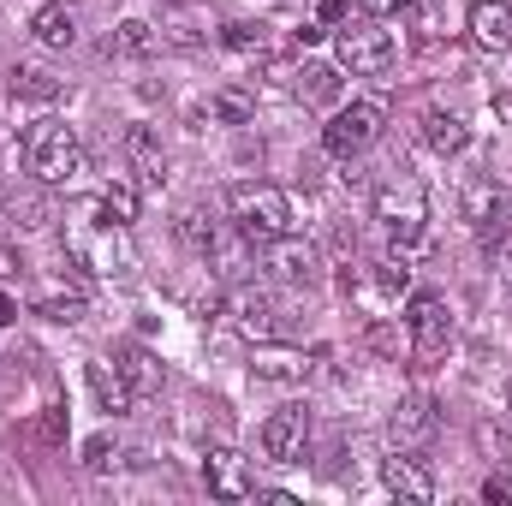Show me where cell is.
Instances as JSON below:
<instances>
[{
  "label": "cell",
  "mask_w": 512,
  "mask_h": 506,
  "mask_svg": "<svg viewBox=\"0 0 512 506\" xmlns=\"http://www.w3.org/2000/svg\"><path fill=\"white\" fill-rule=\"evenodd\" d=\"M465 215H471V227H477L483 239H489V233L501 239V233H507V221H512L507 197H501V191H489V185H477V191H465Z\"/></svg>",
  "instance_id": "obj_15"
},
{
  "label": "cell",
  "mask_w": 512,
  "mask_h": 506,
  "mask_svg": "<svg viewBox=\"0 0 512 506\" xmlns=\"http://www.w3.org/2000/svg\"><path fill=\"white\" fill-rule=\"evenodd\" d=\"M387 126V102L376 96H358L352 108H340L328 126H322V143H328V155H340V161H352V155H364Z\"/></svg>",
  "instance_id": "obj_3"
},
{
  "label": "cell",
  "mask_w": 512,
  "mask_h": 506,
  "mask_svg": "<svg viewBox=\"0 0 512 506\" xmlns=\"http://www.w3.org/2000/svg\"><path fill=\"white\" fill-rule=\"evenodd\" d=\"M364 6V18H393V12H405L411 0H358Z\"/></svg>",
  "instance_id": "obj_29"
},
{
  "label": "cell",
  "mask_w": 512,
  "mask_h": 506,
  "mask_svg": "<svg viewBox=\"0 0 512 506\" xmlns=\"http://www.w3.org/2000/svg\"><path fill=\"white\" fill-rule=\"evenodd\" d=\"M322 18H328V24H340V18H346V0H322Z\"/></svg>",
  "instance_id": "obj_31"
},
{
  "label": "cell",
  "mask_w": 512,
  "mask_h": 506,
  "mask_svg": "<svg viewBox=\"0 0 512 506\" xmlns=\"http://www.w3.org/2000/svg\"><path fill=\"white\" fill-rule=\"evenodd\" d=\"M227 215L245 239H262V245L292 233V197L280 185H262V179H245V185L227 191Z\"/></svg>",
  "instance_id": "obj_2"
},
{
  "label": "cell",
  "mask_w": 512,
  "mask_h": 506,
  "mask_svg": "<svg viewBox=\"0 0 512 506\" xmlns=\"http://www.w3.org/2000/svg\"><path fill=\"white\" fill-rule=\"evenodd\" d=\"M0 322H12V304H6V298H0Z\"/></svg>",
  "instance_id": "obj_32"
},
{
  "label": "cell",
  "mask_w": 512,
  "mask_h": 506,
  "mask_svg": "<svg viewBox=\"0 0 512 506\" xmlns=\"http://www.w3.org/2000/svg\"><path fill=\"white\" fill-rule=\"evenodd\" d=\"M233 328L245 340H280L286 334V322H280V310H274L268 292H233Z\"/></svg>",
  "instance_id": "obj_13"
},
{
  "label": "cell",
  "mask_w": 512,
  "mask_h": 506,
  "mask_svg": "<svg viewBox=\"0 0 512 506\" xmlns=\"http://www.w3.org/2000/svg\"><path fill=\"white\" fill-rule=\"evenodd\" d=\"M30 36H36L42 48H72V42H78V6H72V0H48V6H36Z\"/></svg>",
  "instance_id": "obj_14"
},
{
  "label": "cell",
  "mask_w": 512,
  "mask_h": 506,
  "mask_svg": "<svg viewBox=\"0 0 512 506\" xmlns=\"http://www.w3.org/2000/svg\"><path fill=\"white\" fill-rule=\"evenodd\" d=\"M262 262H268L274 280H286V286H310V280H316V245H304V239H292V233L268 239V256H262Z\"/></svg>",
  "instance_id": "obj_12"
},
{
  "label": "cell",
  "mask_w": 512,
  "mask_h": 506,
  "mask_svg": "<svg viewBox=\"0 0 512 506\" xmlns=\"http://www.w3.org/2000/svg\"><path fill=\"white\" fill-rule=\"evenodd\" d=\"M42 316H48V322H84V298H48Z\"/></svg>",
  "instance_id": "obj_27"
},
{
  "label": "cell",
  "mask_w": 512,
  "mask_h": 506,
  "mask_svg": "<svg viewBox=\"0 0 512 506\" xmlns=\"http://www.w3.org/2000/svg\"><path fill=\"white\" fill-rule=\"evenodd\" d=\"M215 114H221L227 126H245V120L256 114V102L245 96V90H221V96H215Z\"/></svg>",
  "instance_id": "obj_25"
},
{
  "label": "cell",
  "mask_w": 512,
  "mask_h": 506,
  "mask_svg": "<svg viewBox=\"0 0 512 506\" xmlns=\"http://www.w3.org/2000/svg\"><path fill=\"white\" fill-rule=\"evenodd\" d=\"M126 155L137 161V179H143V185H161V179H167V161H161L155 137H149L143 126H131V131H126Z\"/></svg>",
  "instance_id": "obj_19"
},
{
  "label": "cell",
  "mask_w": 512,
  "mask_h": 506,
  "mask_svg": "<svg viewBox=\"0 0 512 506\" xmlns=\"http://www.w3.org/2000/svg\"><path fill=\"white\" fill-rule=\"evenodd\" d=\"M423 143L435 149V155H465V143H471V126L459 120V114H423Z\"/></svg>",
  "instance_id": "obj_16"
},
{
  "label": "cell",
  "mask_w": 512,
  "mask_h": 506,
  "mask_svg": "<svg viewBox=\"0 0 512 506\" xmlns=\"http://www.w3.org/2000/svg\"><path fill=\"white\" fill-rule=\"evenodd\" d=\"M149 48H155V30L143 18H126L120 36H114V54H149Z\"/></svg>",
  "instance_id": "obj_23"
},
{
  "label": "cell",
  "mask_w": 512,
  "mask_h": 506,
  "mask_svg": "<svg viewBox=\"0 0 512 506\" xmlns=\"http://www.w3.org/2000/svg\"><path fill=\"white\" fill-rule=\"evenodd\" d=\"M483 501H512V483L507 477H489V483H483Z\"/></svg>",
  "instance_id": "obj_30"
},
{
  "label": "cell",
  "mask_w": 512,
  "mask_h": 506,
  "mask_svg": "<svg viewBox=\"0 0 512 506\" xmlns=\"http://www.w3.org/2000/svg\"><path fill=\"white\" fill-rule=\"evenodd\" d=\"M96 215L114 221V227H131V221H137V185H108V191L96 197Z\"/></svg>",
  "instance_id": "obj_22"
},
{
  "label": "cell",
  "mask_w": 512,
  "mask_h": 506,
  "mask_svg": "<svg viewBox=\"0 0 512 506\" xmlns=\"http://www.w3.org/2000/svg\"><path fill=\"white\" fill-rule=\"evenodd\" d=\"M114 370L131 381V393H149V387H161V364H155L143 346H120V352H114Z\"/></svg>",
  "instance_id": "obj_18"
},
{
  "label": "cell",
  "mask_w": 512,
  "mask_h": 506,
  "mask_svg": "<svg viewBox=\"0 0 512 506\" xmlns=\"http://www.w3.org/2000/svg\"><path fill=\"white\" fill-rule=\"evenodd\" d=\"M435 399L429 393H405L399 405H393V417H387V435H393V447H423L429 435H435Z\"/></svg>",
  "instance_id": "obj_10"
},
{
  "label": "cell",
  "mask_w": 512,
  "mask_h": 506,
  "mask_svg": "<svg viewBox=\"0 0 512 506\" xmlns=\"http://www.w3.org/2000/svg\"><path fill=\"white\" fill-rule=\"evenodd\" d=\"M203 483H209L215 501H251L256 495L251 459L233 453V447H209V453H203Z\"/></svg>",
  "instance_id": "obj_7"
},
{
  "label": "cell",
  "mask_w": 512,
  "mask_h": 506,
  "mask_svg": "<svg viewBox=\"0 0 512 506\" xmlns=\"http://www.w3.org/2000/svg\"><path fill=\"white\" fill-rule=\"evenodd\" d=\"M304 435H310V411H304V405H280V411L262 423V459L292 465V459L304 453Z\"/></svg>",
  "instance_id": "obj_8"
},
{
  "label": "cell",
  "mask_w": 512,
  "mask_h": 506,
  "mask_svg": "<svg viewBox=\"0 0 512 506\" xmlns=\"http://www.w3.org/2000/svg\"><path fill=\"white\" fill-rule=\"evenodd\" d=\"M227 48H262V24L233 18V24H227Z\"/></svg>",
  "instance_id": "obj_28"
},
{
  "label": "cell",
  "mask_w": 512,
  "mask_h": 506,
  "mask_svg": "<svg viewBox=\"0 0 512 506\" xmlns=\"http://www.w3.org/2000/svg\"><path fill=\"white\" fill-rule=\"evenodd\" d=\"M84 376H90V393L102 399V411H114V417L131 411V399H137V393H131V381L120 376V370H108V364H84Z\"/></svg>",
  "instance_id": "obj_17"
},
{
  "label": "cell",
  "mask_w": 512,
  "mask_h": 506,
  "mask_svg": "<svg viewBox=\"0 0 512 506\" xmlns=\"http://www.w3.org/2000/svg\"><path fill=\"white\" fill-rule=\"evenodd\" d=\"M507 411H512V393H507Z\"/></svg>",
  "instance_id": "obj_33"
},
{
  "label": "cell",
  "mask_w": 512,
  "mask_h": 506,
  "mask_svg": "<svg viewBox=\"0 0 512 506\" xmlns=\"http://www.w3.org/2000/svg\"><path fill=\"white\" fill-rule=\"evenodd\" d=\"M24 167H30L36 185H72L84 173V137H78V126H66V120L30 126V137H24Z\"/></svg>",
  "instance_id": "obj_1"
},
{
  "label": "cell",
  "mask_w": 512,
  "mask_h": 506,
  "mask_svg": "<svg viewBox=\"0 0 512 506\" xmlns=\"http://www.w3.org/2000/svg\"><path fill=\"white\" fill-rule=\"evenodd\" d=\"M382 483L399 495V501H417V506L435 501V477H429L423 459H411V447H399L393 459H382Z\"/></svg>",
  "instance_id": "obj_11"
},
{
  "label": "cell",
  "mask_w": 512,
  "mask_h": 506,
  "mask_svg": "<svg viewBox=\"0 0 512 506\" xmlns=\"http://www.w3.org/2000/svg\"><path fill=\"white\" fill-rule=\"evenodd\" d=\"M376 286H382L387 298H399V292L411 286V268H405V262H382V268H376Z\"/></svg>",
  "instance_id": "obj_26"
},
{
  "label": "cell",
  "mask_w": 512,
  "mask_h": 506,
  "mask_svg": "<svg viewBox=\"0 0 512 506\" xmlns=\"http://www.w3.org/2000/svg\"><path fill=\"white\" fill-rule=\"evenodd\" d=\"M12 96H30V102H54L60 96V78L48 66H12Z\"/></svg>",
  "instance_id": "obj_20"
},
{
  "label": "cell",
  "mask_w": 512,
  "mask_h": 506,
  "mask_svg": "<svg viewBox=\"0 0 512 506\" xmlns=\"http://www.w3.org/2000/svg\"><path fill=\"white\" fill-rule=\"evenodd\" d=\"M465 36H471V48H483V54H507L512 48V0H471Z\"/></svg>",
  "instance_id": "obj_9"
},
{
  "label": "cell",
  "mask_w": 512,
  "mask_h": 506,
  "mask_svg": "<svg viewBox=\"0 0 512 506\" xmlns=\"http://www.w3.org/2000/svg\"><path fill=\"white\" fill-rule=\"evenodd\" d=\"M405 322H411V352H417V364L429 370V364L453 346V310H447V298H441V292H417Z\"/></svg>",
  "instance_id": "obj_5"
},
{
  "label": "cell",
  "mask_w": 512,
  "mask_h": 506,
  "mask_svg": "<svg viewBox=\"0 0 512 506\" xmlns=\"http://www.w3.org/2000/svg\"><path fill=\"white\" fill-rule=\"evenodd\" d=\"M393 30H382L376 18H364V24H346L340 30V66L352 72V78H382L393 72Z\"/></svg>",
  "instance_id": "obj_4"
},
{
  "label": "cell",
  "mask_w": 512,
  "mask_h": 506,
  "mask_svg": "<svg viewBox=\"0 0 512 506\" xmlns=\"http://www.w3.org/2000/svg\"><path fill=\"white\" fill-rule=\"evenodd\" d=\"M114 465H120V447H114L108 435H90V441H84V471L102 477V471H114Z\"/></svg>",
  "instance_id": "obj_24"
},
{
  "label": "cell",
  "mask_w": 512,
  "mask_h": 506,
  "mask_svg": "<svg viewBox=\"0 0 512 506\" xmlns=\"http://www.w3.org/2000/svg\"><path fill=\"white\" fill-rule=\"evenodd\" d=\"M376 215H382L387 239H393L399 251H411V245H423V227H429V209H423V191H417V185H399V191H382V197H376Z\"/></svg>",
  "instance_id": "obj_6"
},
{
  "label": "cell",
  "mask_w": 512,
  "mask_h": 506,
  "mask_svg": "<svg viewBox=\"0 0 512 506\" xmlns=\"http://www.w3.org/2000/svg\"><path fill=\"white\" fill-rule=\"evenodd\" d=\"M298 96H304L310 108L334 102V96H340V72H334V66H304V72H298Z\"/></svg>",
  "instance_id": "obj_21"
}]
</instances>
